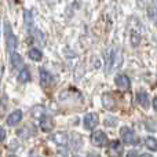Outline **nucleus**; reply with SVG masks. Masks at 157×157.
I'll list each match as a JSON object with an SVG mask.
<instances>
[{"mask_svg": "<svg viewBox=\"0 0 157 157\" xmlns=\"http://www.w3.org/2000/svg\"><path fill=\"white\" fill-rule=\"evenodd\" d=\"M4 35H6V46H7V52H10V55L13 52H15L17 48V37L13 32V28H11L10 22L4 21Z\"/></svg>", "mask_w": 157, "mask_h": 157, "instance_id": "obj_1", "label": "nucleus"}, {"mask_svg": "<svg viewBox=\"0 0 157 157\" xmlns=\"http://www.w3.org/2000/svg\"><path fill=\"white\" fill-rule=\"evenodd\" d=\"M120 135H121V139L124 144L127 145H136L138 144V136H136L135 131L130 127H121L120 128Z\"/></svg>", "mask_w": 157, "mask_h": 157, "instance_id": "obj_2", "label": "nucleus"}, {"mask_svg": "<svg viewBox=\"0 0 157 157\" xmlns=\"http://www.w3.org/2000/svg\"><path fill=\"white\" fill-rule=\"evenodd\" d=\"M99 123V117H98L97 113H87L83 119V125L86 130L92 131Z\"/></svg>", "mask_w": 157, "mask_h": 157, "instance_id": "obj_3", "label": "nucleus"}, {"mask_svg": "<svg viewBox=\"0 0 157 157\" xmlns=\"http://www.w3.org/2000/svg\"><path fill=\"white\" fill-rule=\"evenodd\" d=\"M91 142H92V145H95V146L102 147L108 144V136H106V134L103 132V131L97 130L91 134Z\"/></svg>", "mask_w": 157, "mask_h": 157, "instance_id": "obj_4", "label": "nucleus"}, {"mask_svg": "<svg viewBox=\"0 0 157 157\" xmlns=\"http://www.w3.org/2000/svg\"><path fill=\"white\" fill-rule=\"evenodd\" d=\"M117 57V52L113 48H108L105 51V72L106 73H110L112 69H113V62Z\"/></svg>", "mask_w": 157, "mask_h": 157, "instance_id": "obj_5", "label": "nucleus"}, {"mask_svg": "<svg viewBox=\"0 0 157 157\" xmlns=\"http://www.w3.org/2000/svg\"><path fill=\"white\" fill-rule=\"evenodd\" d=\"M108 153L110 157H120L123 155V144L120 141H112L109 144Z\"/></svg>", "mask_w": 157, "mask_h": 157, "instance_id": "obj_6", "label": "nucleus"}, {"mask_svg": "<svg viewBox=\"0 0 157 157\" xmlns=\"http://www.w3.org/2000/svg\"><path fill=\"white\" fill-rule=\"evenodd\" d=\"M114 83H116V86L119 87L120 90H123V91H127L131 87L130 77H128L127 75H117V76L114 77Z\"/></svg>", "mask_w": 157, "mask_h": 157, "instance_id": "obj_7", "label": "nucleus"}, {"mask_svg": "<svg viewBox=\"0 0 157 157\" xmlns=\"http://www.w3.org/2000/svg\"><path fill=\"white\" fill-rule=\"evenodd\" d=\"M39 76H40V84L43 87H51L54 84V76L46 69H40Z\"/></svg>", "mask_w": 157, "mask_h": 157, "instance_id": "obj_8", "label": "nucleus"}, {"mask_svg": "<svg viewBox=\"0 0 157 157\" xmlns=\"http://www.w3.org/2000/svg\"><path fill=\"white\" fill-rule=\"evenodd\" d=\"M51 141L54 142V144L59 145V146H65L66 144H68L69 138H68V134L63 132V131H57V132H54L51 135Z\"/></svg>", "mask_w": 157, "mask_h": 157, "instance_id": "obj_9", "label": "nucleus"}, {"mask_svg": "<svg viewBox=\"0 0 157 157\" xmlns=\"http://www.w3.org/2000/svg\"><path fill=\"white\" fill-rule=\"evenodd\" d=\"M21 120H22V112L19 110V109H17V110L11 112V113L8 114V117L6 119V123H7V125H10V127H14V125L19 124Z\"/></svg>", "mask_w": 157, "mask_h": 157, "instance_id": "obj_10", "label": "nucleus"}, {"mask_svg": "<svg viewBox=\"0 0 157 157\" xmlns=\"http://www.w3.org/2000/svg\"><path fill=\"white\" fill-rule=\"evenodd\" d=\"M102 105L108 110H114L116 109V99L113 98V95L110 92H105L102 95Z\"/></svg>", "mask_w": 157, "mask_h": 157, "instance_id": "obj_11", "label": "nucleus"}, {"mask_svg": "<svg viewBox=\"0 0 157 157\" xmlns=\"http://www.w3.org/2000/svg\"><path fill=\"white\" fill-rule=\"evenodd\" d=\"M136 102H138V105L142 106L144 109H149V106H150L149 95H147L145 91H139L138 94H136Z\"/></svg>", "mask_w": 157, "mask_h": 157, "instance_id": "obj_12", "label": "nucleus"}, {"mask_svg": "<svg viewBox=\"0 0 157 157\" xmlns=\"http://www.w3.org/2000/svg\"><path fill=\"white\" fill-rule=\"evenodd\" d=\"M40 128L44 132H50V131L54 128V121H52V119H50V117H41Z\"/></svg>", "mask_w": 157, "mask_h": 157, "instance_id": "obj_13", "label": "nucleus"}, {"mask_svg": "<svg viewBox=\"0 0 157 157\" xmlns=\"http://www.w3.org/2000/svg\"><path fill=\"white\" fill-rule=\"evenodd\" d=\"M10 59H11V65H13L14 69L24 68V59H22V57L18 54V52H13Z\"/></svg>", "mask_w": 157, "mask_h": 157, "instance_id": "obj_14", "label": "nucleus"}, {"mask_svg": "<svg viewBox=\"0 0 157 157\" xmlns=\"http://www.w3.org/2000/svg\"><path fill=\"white\" fill-rule=\"evenodd\" d=\"M28 55H29V58L32 61H35V62H40L41 58H43V52H41L39 48H36V47L30 48L29 52H28Z\"/></svg>", "mask_w": 157, "mask_h": 157, "instance_id": "obj_15", "label": "nucleus"}, {"mask_svg": "<svg viewBox=\"0 0 157 157\" xmlns=\"http://www.w3.org/2000/svg\"><path fill=\"white\" fill-rule=\"evenodd\" d=\"M30 80V71L28 68H22L18 73V81L21 84H25Z\"/></svg>", "mask_w": 157, "mask_h": 157, "instance_id": "obj_16", "label": "nucleus"}, {"mask_svg": "<svg viewBox=\"0 0 157 157\" xmlns=\"http://www.w3.org/2000/svg\"><path fill=\"white\" fill-rule=\"evenodd\" d=\"M24 19H25V26H26V29H32L33 28V17H32V13H30L29 10L24 11Z\"/></svg>", "mask_w": 157, "mask_h": 157, "instance_id": "obj_17", "label": "nucleus"}, {"mask_svg": "<svg viewBox=\"0 0 157 157\" xmlns=\"http://www.w3.org/2000/svg\"><path fill=\"white\" fill-rule=\"evenodd\" d=\"M145 145H146L147 149L153 150V152L157 150V139L153 138V136H147V138L145 139Z\"/></svg>", "mask_w": 157, "mask_h": 157, "instance_id": "obj_18", "label": "nucleus"}, {"mask_svg": "<svg viewBox=\"0 0 157 157\" xmlns=\"http://www.w3.org/2000/svg\"><path fill=\"white\" fill-rule=\"evenodd\" d=\"M130 39H131V44H132L134 47L139 46V43H141V33L135 32V30H131Z\"/></svg>", "mask_w": 157, "mask_h": 157, "instance_id": "obj_19", "label": "nucleus"}, {"mask_svg": "<svg viewBox=\"0 0 157 157\" xmlns=\"http://www.w3.org/2000/svg\"><path fill=\"white\" fill-rule=\"evenodd\" d=\"M30 112H32V116L33 117H41L44 114V108L39 105V106H35V108H33Z\"/></svg>", "mask_w": 157, "mask_h": 157, "instance_id": "obj_20", "label": "nucleus"}, {"mask_svg": "<svg viewBox=\"0 0 157 157\" xmlns=\"http://www.w3.org/2000/svg\"><path fill=\"white\" fill-rule=\"evenodd\" d=\"M116 123H117V119H114V117H106V120H105V124L108 127H114Z\"/></svg>", "mask_w": 157, "mask_h": 157, "instance_id": "obj_21", "label": "nucleus"}, {"mask_svg": "<svg viewBox=\"0 0 157 157\" xmlns=\"http://www.w3.org/2000/svg\"><path fill=\"white\" fill-rule=\"evenodd\" d=\"M146 128L149 131H156L157 130V124H156L155 120H152V123H150V120H149V121L146 123Z\"/></svg>", "mask_w": 157, "mask_h": 157, "instance_id": "obj_22", "label": "nucleus"}, {"mask_svg": "<svg viewBox=\"0 0 157 157\" xmlns=\"http://www.w3.org/2000/svg\"><path fill=\"white\" fill-rule=\"evenodd\" d=\"M68 156H69L68 149H65V147H61V149H58L57 157H68Z\"/></svg>", "mask_w": 157, "mask_h": 157, "instance_id": "obj_23", "label": "nucleus"}, {"mask_svg": "<svg viewBox=\"0 0 157 157\" xmlns=\"http://www.w3.org/2000/svg\"><path fill=\"white\" fill-rule=\"evenodd\" d=\"M6 109H7V105H6V98H3V99L0 101V117L4 114Z\"/></svg>", "mask_w": 157, "mask_h": 157, "instance_id": "obj_24", "label": "nucleus"}, {"mask_svg": "<svg viewBox=\"0 0 157 157\" xmlns=\"http://www.w3.org/2000/svg\"><path fill=\"white\" fill-rule=\"evenodd\" d=\"M4 139H6V130L2 127V125H0V144H2Z\"/></svg>", "mask_w": 157, "mask_h": 157, "instance_id": "obj_25", "label": "nucleus"}, {"mask_svg": "<svg viewBox=\"0 0 157 157\" xmlns=\"http://www.w3.org/2000/svg\"><path fill=\"white\" fill-rule=\"evenodd\" d=\"M127 157H139V156L136 155V152H134V150H131V152L127 155Z\"/></svg>", "mask_w": 157, "mask_h": 157, "instance_id": "obj_26", "label": "nucleus"}, {"mask_svg": "<svg viewBox=\"0 0 157 157\" xmlns=\"http://www.w3.org/2000/svg\"><path fill=\"white\" fill-rule=\"evenodd\" d=\"M153 108H155V110L157 112V95L153 98Z\"/></svg>", "mask_w": 157, "mask_h": 157, "instance_id": "obj_27", "label": "nucleus"}, {"mask_svg": "<svg viewBox=\"0 0 157 157\" xmlns=\"http://www.w3.org/2000/svg\"><path fill=\"white\" fill-rule=\"evenodd\" d=\"M139 157H153L152 155H149V153H144V155H141Z\"/></svg>", "mask_w": 157, "mask_h": 157, "instance_id": "obj_28", "label": "nucleus"}, {"mask_svg": "<svg viewBox=\"0 0 157 157\" xmlns=\"http://www.w3.org/2000/svg\"><path fill=\"white\" fill-rule=\"evenodd\" d=\"M87 157H101L99 155H94V153H91V155H88Z\"/></svg>", "mask_w": 157, "mask_h": 157, "instance_id": "obj_29", "label": "nucleus"}, {"mask_svg": "<svg viewBox=\"0 0 157 157\" xmlns=\"http://www.w3.org/2000/svg\"><path fill=\"white\" fill-rule=\"evenodd\" d=\"M76 157H77V156H76Z\"/></svg>", "mask_w": 157, "mask_h": 157, "instance_id": "obj_30", "label": "nucleus"}]
</instances>
